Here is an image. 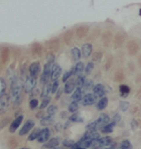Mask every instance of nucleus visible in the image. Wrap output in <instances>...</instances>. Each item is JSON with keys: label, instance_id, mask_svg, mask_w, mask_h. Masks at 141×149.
I'll list each match as a JSON object with an SVG mask.
<instances>
[{"label": "nucleus", "instance_id": "nucleus-1", "mask_svg": "<svg viewBox=\"0 0 141 149\" xmlns=\"http://www.w3.org/2000/svg\"><path fill=\"white\" fill-rule=\"evenodd\" d=\"M23 88V81L21 79L15 78L11 81V93H10V100L15 105H18V103L21 100V93Z\"/></svg>", "mask_w": 141, "mask_h": 149}, {"label": "nucleus", "instance_id": "nucleus-2", "mask_svg": "<svg viewBox=\"0 0 141 149\" xmlns=\"http://www.w3.org/2000/svg\"><path fill=\"white\" fill-rule=\"evenodd\" d=\"M110 121L109 119V116L107 114H101L97 120H94V122L90 123L88 125V130H97V129H100L101 127H103L106 124H107Z\"/></svg>", "mask_w": 141, "mask_h": 149}, {"label": "nucleus", "instance_id": "nucleus-3", "mask_svg": "<svg viewBox=\"0 0 141 149\" xmlns=\"http://www.w3.org/2000/svg\"><path fill=\"white\" fill-rule=\"evenodd\" d=\"M53 64H54V57L50 56L49 59H48V62L45 65L44 71H43L41 76V84H43V85L48 84L49 83V79H51V69Z\"/></svg>", "mask_w": 141, "mask_h": 149}, {"label": "nucleus", "instance_id": "nucleus-4", "mask_svg": "<svg viewBox=\"0 0 141 149\" xmlns=\"http://www.w3.org/2000/svg\"><path fill=\"white\" fill-rule=\"evenodd\" d=\"M36 85H37V78L32 76H28L26 78L25 81H24V88H25V92L26 93H30L32 92L35 88Z\"/></svg>", "mask_w": 141, "mask_h": 149}, {"label": "nucleus", "instance_id": "nucleus-5", "mask_svg": "<svg viewBox=\"0 0 141 149\" xmlns=\"http://www.w3.org/2000/svg\"><path fill=\"white\" fill-rule=\"evenodd\" d=\"M112 143L111 138L108 137V136H106V137H102V138H97L95 140L92 141V145L95 147H106V146H109Z\"/></svg>", "mask_w": 141, "mask_h": 149}, {"label": "nucleus", "instance_id": "nucleus-6", "mask_svg": "<svg viewBox=\"0 0 141 149\" xmlns=\"http://www.w3.org/2000/svg\"><path fill=\"white\" fill-rule=\"evenodd\" d=\"M11 102L10 100V95H3L0 97V114H3L6 112V110L8 109L9 103Z\"/></svg>", "mask_w": 141, "mask_h": 149}, {"label": "nucleus", "instance_id": "nucleus-7", "mask_svg": "<svg viewBox=\"0 0 141 149\" xmlns=\"http://www.w3.org/2000/svg\"><path fill=\"white\" fill-rule=\"evenodd\" d=\"M97 97L94 93H85L83 95V97L82 98V102L83 105H92L97 102Z\"/></svg>", "mask_w": 141, "mask_h": 149}, {"label": "nucleus", "instance_id": "nucleus-8", "mask_svg": "<svg viewBox=\"0 0 141 149\" xmlns=\"http://www.w3.org/2000/svg\"><path fill=\"white\" fill-rule=\"evenodd\" d=\"M35 125V122L34 120H32V119H29V120H27L25 122V124L23 125L22 128L20 129V131H19V135L22 136V135H25V134H27L28 132L31 131L33 129V127Z\"/></svg>", "mask_w": 141, "mask_h": 149}, {"label": "nucleus", "instance_id": "nucleus-9", "mask_svg": "<svg viewBox=\"0 0 141 149\" xmlns=\"http://www.w3.org/2000/svg\"><path fill=\"white\" fill-rule=\"evenodd\" d=\"M62 74V69L58 64H53L51 69V80L52 81H57L59 79V77Z\"/></svg>", "mask_w": 141, "mask_h": 149}, {"label": "nucleus", "instance_id": "nucleus-10", "mask_svg": "<svg viewBox=\"0 0 141 149\" xmlns=\"http://www.w3.org/2000/svg\"><path fill=\"white\" fill-rule=\"evenodd\" d=\"M50 135H51V132H50V129L49 128H44L40 131V134L38 136L37 140L39 141L40 143H45L49 140L50 138Z\"/></svg>", "mask_w": 141, "mask_h": 149}, {"label": "nucleus", "instance_id": "nucleus-11", "mask_svg": "<svg viewBox=\"0 0 141 149\" xmlns=\"http://www.w3.org/2000/svg\"><path fill=\"white\" fill-rule=\"evenodd\" d=\"M40 69H41L40 64L38 63V62H34V63L31 64L29 67V74L32 77H35V78H38L39 73H40Z\"/></svg>", "mask_w": 141, "mask_h": 149}, {"label": "nucleus", "instance_id": "nucleus-12", "mask_svg": "<svg viewBox=\"0 0 141 149\" xmlns=\"http://www.w3.org/2000/svg\"><path fill=\"white\" fill-rule=\"evenodd\" d=\"M76 88V80L75 79H70L66 81V85L64 86V93H71L75 91Z\"/></svg>", "mask_w": 141, "mask_h": 149}, {"label": "nucleus", "instance_id": "nucleus-13", "mask_svg": "<svg viewBox=\"0 0 141 149\" xmlns=\"http://www.w3.org/2000/svg\"><path fill=\"white\" fill-rule=\"evenodd\" d=\"M23 118H24L23 115H19V116H17L13 121H12V123H11V125H10V128H9L10 132L13 133V132L16 131V129H17L18 127L20 126L21 122H22V120H23Z\"/></svg>", "mask_w": 141, "mask_h": 149}, {"label": "nucleus", "instance_id": "nucleus-14", "mask_svg": "<svg viewBox=\"0 0 141 149\" xmlns=\"http://www.w3.org/2000/svg\"><path fill=\"white\" fill-rule=\"evenodd\" d=\"M60 144L59 139L58 138H52L50 140H48L47 142H45L44 145L42 146L43 149H53L55 147H58V145Z\"/></svg>", "mask_w": 141, "mask_h": 149}, {"label": "nucleus", "instance_id": "nucleus-15", "mask_svg": "<svg viewBox=\"0 0 141 149\" xmlns=\"http://www.w3.org/2000/svg\"><path fill=\"white\" fill-rule=\"evenodd\" d=\"M94 93L97 95V97L101 98L104 97V93H106V91H104V86L101 85V84H97L94 86Z\"/></svg>", "mask_w": 141, "mask_h": 149}, {"label": "nucleus", "instance_id": "nucleus-16", "mask_svg": "<svg viewBox=\"0 0 141 149\" xmlns=\"http://www.w3.org/2000/svg\"><path fill=\"white\" fill-rule=\"evenodd\" d=\"M92 46L90 44H83V48H82V53H83V56L85 58H88L90 56V54H92Z\"/></svg>", "mask_w": 141, "mask_h": 149}, {"label": "nucleus", "instance_id": "nucleus-17", "mask_svg": "<svg viewBox=\"0 0 141 149\" xmlns=\"http://www.w3.org/2000/svg\"><path fill=\"white\" fill-rule=\"evenodd\" d=\"M53 123H54V117L51 116V115L44 116L41 119V121H40V124H41L42 126H46V127L51 125V124H53Z\"/></svg>", "mask_w": 141, "mask_h": 149}, {"label": "nucleus", "instance_id": "nucleus-18", "mask_svg": "<svg viewBox=\"0 0 141 149\" xmlns=\"http://www.w3.org/2000/svg\"><path fill=\"white\" fill-rule=\"evenodd\" d=\"M83 98V90L82 88H78L74 92L73 95H72V100L73 102H81Z\"/></svg>", "mask_w": 141, "mask_h": 149}, {"label": "nucleus", "instance_id": "nucleus-19", "mask_svg": "<svg viewBox=\"0 0 141 149\" xmlns=\"http://www.w3.org/2000/svg\"><path fill=\"white\" fill-rule=\"evenodd\" d=\"M114 126H115V124L113 123V122H111V121H109L108 123L106 124L103 127H101L100 128V131L102 132V133H111L112 131H113V128H114Z\"/></svg>", "mask_w": 141, "mask_h": 149}, {"label": "nucleus", "instance_id": "nucleus-20", "mask_svg": "<svg viewBox=\"0 0 141 149\" xmlns=\"http://www.w3.org/2000/svg\"><path fill=\"white\" fill-rule=\"evenodd\" d=\"M107 104H108V100H107V97H103L99 100L97 104V109L99 110H103L107 107Z\"/></svg>", "mask_w": 141, "mask_h": 149}, {"label": "nucleus", "instance_id": "nucleus-21", "mask_svg": "<svg viewBox=\"0 0 141 149\" xmlns=\"http://www.w3.org/2000/svg\"><path fill=\"white\" fill-rule=\"evenodd\" d=\"M119 92H120V97H126L130 93V88L128 86L126 85H121L119 86Z\"/></svg>", "mask_w": 141, "mask_h": 149}, {"label": "nucleus", "instance_id": "nucleus-22", "mask_svg": "<svg viewBox=\"0 0 141 149\" xmlns=\"http://www.w3.org/2000/svg\"><path fill=\"white\" fill-rule=\"evenodd\" d=\"M70 121L72 122H83V117L80 112H74L70 116Z\"/></svg>", "mask_w": 141, "mask_h": 149}, {"label": "nucleus", "instance_id": "nucleus-23", "mask_svg": "<svg viewBox=\"0 0 141 149\" xmlns=\"http://www.w3.org/2000/svg\"><path fill=\"white\" fill-rule=\"evenodd\" d=\"M50 93H52V85H50L49 83L44 85V88H43V91H42V93H41V97L44 98V97H49Z\"/></svg>", "mask_w": 141, "mask_h": 149}, {"label": "nucleus", "instance_id": "nucleus-24", "mask_svg": "<svg viewBox=\"0 0 141 149\" xmlns=\"http://www.w3.org/2000/svg\"><path fill=\"white\" fill-rule=\"evenodd\" d=\"M83 71H85V64L82 62H78L75 66V74H76L78 77L81 76Z\"/></svg>", "mask_w": 141, "mask_h": 149}, {"label": "nucleus", "instance_id": "nucleus-25", "mask_svg": "<svg viewBox=\"0 0 141 149\" xmlns=\"http://www.w3.org/2000/svg\"><path fill=\"white\" fill-rule=\"evenodd\" d=\"M85 77L81 74V76L78 77V79L76 80V86L78 88H83V85H85Z\"/></svg>", "mask_w": 141, "mask_h": 149}, {"label": "nucleus", "instance_id": "nucleus-26", "mask_svg": "<svg viewBox=\"0 0 141 149\" xmlns=\"http://www.w3.org/2000/svg\"><path fill=\"white\" fill-rule=\"evenodd\" d=\"M94 83H92V80H85V85L83 86V92H88L90 90H92V88H94Z\"/></svg>", "mask_w": 141, "mask_h": 149}, {"label": "nucleus", "instance_id": "nucleus-27", "mask_svg": "<svg viewBox=\"0 0 141 149\" xmlns=\"http://www.w3.org/2000/svg\"><path fill=\"white\" fill-rule=\"evenodd\" d=\"M75 74V67H73V68H72L70 71H68V72H66L65 74H64V76H63V81L64 83H66L67 81L68 80H70V79L72 78V76H73V74Z\"/></svg>", "mask_w": 141, "mask_h": 149}, {"label": "nucleus", "instance_id": "nucleus-28", "mask_svg": "<svg viewBox=\"0 0 141 149\" xmlns=\"http://www.w3.org/2000/svg\"><path fill=\"white\" fill-rule=\"evenodd\" d=\"M40 131H41V129H39V128H34V129H33V131L31 132L30 136L28 137V140L33 141V140H35V139H37L38 136H39V134H40Z\"/></svg>", "mask_w": 141, "mask_h": 149}, {"label": "nucleus", "instance_id": "nucleus-29", "mask_svg": "<svg viewBox=\"0 0 141 149\" xmlns=\"http://www.w3.org/2000/svg\"><path fill=\"white\" fill-rule=\"evenodd\" d=\"M72 55H73V59L75 61H78L81 59V51L78 48H73L72 49Z\"/></svg>", "mask_w": 141, "mask_h": 149}, {"label": "nucleus", "instance_id": "nucleus-30", "mask_svg": "<svg viewBox=\"0 0 141 149\" xmlns=\"http://www.w3.org/2000/svg\"><path fill=\"white\" fill-rule=\"evenodd\" d=\"M57 111H58V107H57L56 105H49L47 109V114L51 115V116H54V115L57 113Z\"/></svg>", "mask_w": 141, "mask_h": 149}, {"label": "nucleus", "instance_id": "nucleus-31", "mask_svg": "<svg viewBox=\"0 0 141 149\" xmlns=\"http://www.w3.org/2000/svg\"><path fill=\"white\" fill-rule=\"evenodd\" d=\"M68 109H69V111L70 112H76V110L78 109V102H71L70 103V105H69V107H68Z\"/></svg>", "mask_w": 141, "mask_h": 149}, {"label": "nucleus", "instance_id": "nucleus-32", "mask_svg": "<svg viewBox=\"0 0 141 149\" xmlns=\"http://www.w3.org/2000/svg\"><path fill=\"white\" fill-rule=\"evenodd\" d=\"M119 149H132V144L129 140H123L119 146Z\"/></svg>", "mask_w": 141, "mask_h": 149}, {"label": "nucleus", "instance_id": "nucleus-33", "mask_svg": "<svg viewBox=\"0 0 141 149\" xmlns=\"http://www.w3.org/2000/svg\"><path fill=\"white\" fill-rule=\"evenodd\" d=\"M5 90H6V83L4 81V79L0 78V97L4 95L5 93Z\"/></svg>", "mask_w": 141, "mask_h": 149}, {"label": "nucleus", "instance_id": "nucleus-34", "mask_svg": "<svg viewBox=\"0 0 141 149\" xmlns=\"http://www.w3.org/2000/svg\"><path fill=\"white\" fill-rule=\"evenodd\" d=\"M94 65L92 62H90V63L87 64V67L85 68V74H90V73H92V71L94 70Z\"/></svg>", "mask_w": 141, "mask_h": 149}, {"label": "nucleus", "instance_id": "nucleus-35", "mask_svg": "<svg viewBox=\"0 0 141 149\" xmlns=\"http://www.w3.org/2000/svg\"><path fill=\"white\" fill-rule=\"evenodd\" d=\"M50 102H51V97H44V98H43L42 103L40 104V109H45V107H47V105H49Z\"/></svg>", "mask_w": 141, "mask_h": 149}, {"label": "nucleus", "instance_id": "nucleus-36", "mask_svg": "<svg viewBox=\"0 0 141 149\" xmlns=\"http://www.w3.org/2000/svg\"><path fill=\"white\" fill-rule=\"evenodd\" d=\"M128 107H129V102H121L120 104H119V109H120L121 111H126Z\"/></svg>", "mask_w": 141, "mask_h": 149}, {"label": "nucleus", "instance_id": "nucleus-37", "mask_svg": "<svg viewBox=\"0 0 141 149\" xmlns=\"http://www.w3.org/2000/svg\"><path fill=\"white\" fill-rule=\"evenodd\" d=\"M38 107V100L37 98H32L29 102V107L31 109H35Z\"/></svg>", "mask_w": 141, "mask_h": 149}, {"label": "nucleus", "instance_id": "nucleus-38", "mask_svg": "<svg viewBox=\"0 0 141 149\" xmlns=\"http://www.w3.org/2000/svg\"><path fill=\"white\" fill-rule=\"evenodd\" d=\"M63 144L66 146V147H74V145L76 144V142L73 140H64Z\"/></svg>", "mask_w": 141, "mask_h": 149}, {"label": "nucleus", "instance_id": "nucleus-39", "mask_svg": "<svg viewBox=\"0 0 141 149\" xmlns=\"http://www.w3.org/2000/svg\"><path fill=\"white\" fill-rule=\"evenodd\" d=\"M58 88H59V81H58V80H57V81H54L53 85H52V93H57Z\"/></svg>", "mask_w": 141, "mask_h": 149}, {"label": "nucleus", "instance_id": "nucleus-40", "mask_svg": "<svg viewBox=\"0 0 141 149\" xmlns=\"http://www.w3.org/2000/svg\"><path fill=\"white\" fill-rule=\"evenodd\" d=\"M119 120H120V115H119V114H115V115H114V116L111 118V120H110V121H111V122H113V123L116 125V124H117L118 122H119Z\"/></svg>", "mask_w": 141, "mask_h": 149}, {"label": "nucleus", "instance_id": "nucleus-41", "mask_svg": "<svg viewBox=\"0 0 141 149\" xmlns=\"http://www.w3.org/2000/svg\"><path fill=\"white\" fill-rule=\"evenodd\" d=\"M99 149H119V147L116 145L115 143H111L109 145V147H106V148H102V147H99Z\"/></svg>", "mask_w": 141, "mask_h": 149}, {"label": "nucleus", "instance_id": "nucleus-42", "mask_svg": "<svg viewBox=\"0 0 141 149\" xmlns=\"http://www.w3.org/2000/svg\"><path fill=\"white\" fill-rule=\"evenodd\" d=\"M63 88H58V91H57V93H56V98L58 100V98L61 97V95H62V93H63Z\"/></svg>", "mask_w": 141, "mask_h": 149}, {"label": "nucleus", "instance_id": "nucleus-43", "mask_svg": "<svg viewBox=\"0 0 141 149\" xmlns=\"http://www.w3.org/2000/svg\"><path fill=\"white\" fill-rule=\"evenodd\" d=\"M131 125H132V129L134 130V129H136V126H137V123H136L135 120L132 121V123H131Z\"/></svg>", "mask_w": 141, "mask_h": 149}, {"label": "nucleus", "instance_id": "nucleus-44", "mask_svg": "<svg viewBox=\"0 0 141 149\" xmlns=\"http://www.w3.org/2000/svg\"><path fill=\"white\" fill-rule=\"evenodd\" d=\"M74 149H87V148H85V147H81V146H78V147H75Z\"/></svg>", "mask_w": 141, "mask_h": 149}, {"label": "nucleus", "instance_id": "nucleus-45", "mask_svg": "<svg viewBox=\"0 0 141 149\" xmlns=\"http://www.w3.org/2000/svg\"><path fill=\"white\" fill-rule=\"evenodd\" d=\"M53 149H63V148H59V147H55V148H53Z\"/></svg>", "mask_w": 141, "mask_h": 149}, {"label": "nucleus", "instance_id": "nucleus-46", "mask_svg": "<svg viewBox=\"0 0 141 149\" xmlns=\"http://www.w3.org/2000/svg\"><path fill=\"white\" fill-rule=\"evenodd\" d=\"M139 15H141V9H140V11H139Z\"/></svg>", "mask_w": 141, "mask_h": 149}, {"label": "nucleus", "instance_id": "nucleus-47", "mask_svg": "<svg viewBox=\"0 0 141 149\" xmlns=\"http://www.w3.org/2000/svg\"><path fill=\"white\" fill-rule=\"evenodd\" d=\"M20 149H29V148H20Z\"/></svg>", "mask_w": 141, "mask_h": 149}]
</instances>
